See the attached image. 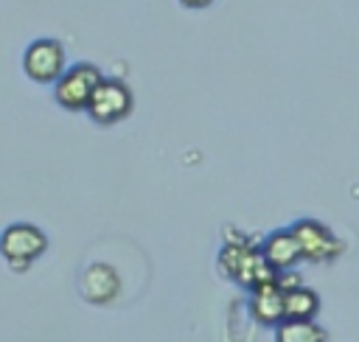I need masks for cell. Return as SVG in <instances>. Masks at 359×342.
I'll return each mask as SVG.
<instances>
[{
	"label": "cell",
	"mask_w": 359,
	"mask_h": 342,
	"mask_svg": "<svg viewBox=\"0 0 359 342\" xmlns=\"http://www.w3.org/2000/svg\"><path fill=\"white\" fill-rule=\"evenodd\" d=\"M104 81V73L98 70V64L93 62H76L70 64L53 84V98L62 109H70V112H81L87 109L95 87Z\"/></svg>",
	"instance_id": "obj_1"
},
{
	"label": "cell",
	"mask_w": 359,
	"mask_h": 342,
	"mask_svg": "<svg viewBox=\"0 0 359 342\" xmlns=\"http://www.w3.org/2000/svg\"><path fill=\"white\" fill-rule=\"evenodd\" d=\"M48 249V235L31 221H14L0 235V252L14 272H25Z\"/></svg>",
	"instance_id": "obj_2"
},
{
	"label": "cell",
	"mask_w": 359,
	"mask_h": 342,
	"mask_svg": "<svg viewBox=\"0 0 359 342\" xmlns=\"http://www.w3.org/2000/svg\"><path fill=\"white\" fill-rule=\"evenodd\" d=\"M65 70H67V59L59 39L42 36L22 50V73L36 84H56V78Z\"/></svg>",
	"instance_id": "obj_3"
},
{
	"label": "cell",
	"mask_w": 359,
	"mask_h": 342,
	"mask_svg": "<svg viewBox=\"0 0 359 342\" xmlns=\"http://www.w3.org/2000/svg\"><path fill=\"white\" fill-rule=\"evenodd\" d=\"M132 107H135V95H132L129 84L121 81V78H104L95 87V93H93V98H90V104H87L84 112L95 123L112 126V123L123 121L132 112Z\"/></svg>",
	"instance_id": "obj_4"
},
{
	"label": "cell",
	"mask_w": 359,
	"mask_h": 342,
	"mask_svg": "<svg viewBox=\"0 0 359 342\" xmlns=\"http://www.w3.org/2000/svg\"><path fill=\"white\" fill-rule=\"evenodd\" d=\"M292 230H294V235H297V241L303 247V261L328 264L342 252L339 238L317 219H297L292 224Z\"/></svg>",
	"instance_id": "obj_5"
},
{
	"label": "cell",
	"mask_w": 359,
	"mask_h": 342,
	"mask_svg": "<svg viewBox=\"0 0 359 342\" xmlns=\"http://www.w3.org/2000/svg\"><path fill=\"white\" fill-rule=\"evenodd\" d=\"M250 314L266 328H275L286 320V289L278 283V278L250 292Z\"/></svg>",
	"instance_id": "obj_6"
},
{
	"label": "cell",
	"mask_w": 359,
	"mask_h": 342,
	"mask_svg": "<svg viewBox=\"0 0 359 342\" xmlns=\"http://www.w3.org/2000/svg\"><path fill=\"white\" fill-rule=\"evenodd\" d=\"M261 255L266 258V264L275 272H286V269H292L294 264L303 261V247H300L294 230L292 227H283V230L269 233L261 241Z\"/></svg>",
	"instance_id": "obj_7"
},
{
	"label": "cell",
	"mask_w": 359,
	"mask_h": 342,
	"mask_svg": "<svg viewBox=\"0 0 359 342\" xmlns=\"http://www.w3.org/2000/svg\"><path fill=\"white\" fill-rule=\"evenodd\" d=\"M118 289H121V280L115 269L107 264H93L81 272V297L93 306H107L109 300H115Z\"/></svg>",
	"instance_id": "obj_8"
},
{
	"label": "cell",
	"mask_w": 359,
	"mask_h": 342,
	"mask_svg": "<svg viewBox=\"0 0 359 342\" xmlns=\"http://www.w3.org/2000/svg\"><path fill=\"white\" fill-rule=\"evenodd\" d=\"M328 334L314 320H283L275 325V342H325Z\"/></svg>",
	"instance_id": "obj_9"
},
{
	"label": "cell",
	"mask_w": 359,
	"mask_h": 342,
	"mask_svg": "<svg viewBox=\"0 0 359 342\" xmlns=\"http://www.w3.org/2000/svg\"><path fill=\"white\" fill-rule=\"evenodd\" d=\"M320 311V294L309 286H294L286 292V320H314Z\"/></svg>",
	"instance_id": "obj_10"
},
{
	"label": "cell",
	"mask_w": 359,
	"mask_h": 342,
	"mask_svg": "<svg viewBox=\"0 0 359 342\" xmlns=\"http://www.w3.org/2000/svg\"><path fill=\"white\" fill-rule=\"evenodd\" d=\"M213 0H180V6H185V8H208Z\"/></svg>",
	"instance_id": "obj_11"
}]
</instances>
